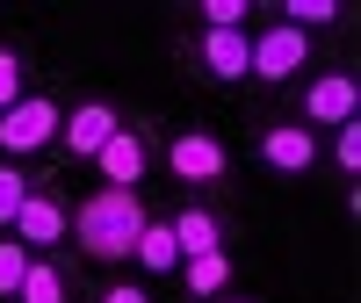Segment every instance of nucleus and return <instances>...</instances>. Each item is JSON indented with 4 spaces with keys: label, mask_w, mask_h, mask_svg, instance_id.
Returning a JSON list of instances; mask_svg holds the SVG:
<instances>
[{
    "label": "nucleus",
    "mask_w": 361,
    "mask_h": 303,
    "mask_svg": "<svg viewBox=\"0 0 361 303\" xmlns=\"http://www.w3.org/2000/svg\"><path fill=\"white\" fill-rule=\"evenodd\" d=\"M195 15H202V29H246L253 8H246V0H202Z\"/></svg>",
    "instance_id": "20"
},
{
    "label": "nucleus",
    "mask_w": 361,
    "mask_h": 303,
    "mask_svg": "<svg viewBox=\"0 0 361 303\" xmlns=\"http://www.w3.org/2000/svg\"><path fill=\"white\" fill-rule=\"evenodd\" d=\"M29 260H37V253H29L15 231L0 238V296H8V303H15V289H22V275H29Z\"/></svg>",
    "instance_id": "17"
},
{
    "label": "nucleus",
    "mask_w": 361,
    "mask_h": 303,
    "mask_svg": "<svg viewBox=\"0 0 361 303\" xmlns=\"http://www.w3.org/2000/svg\"><path fill=\"white\" fill-rule=\"evenodd\" d=\"M73 246L87 260H130L137 231H145V195L137 188H94L80 209H73Z\"/></svg>",
    "instance_id": "1"
},
{
    "label": "nucleus",
    "mask_w": 361,
    "mask_h": 303,
    "mask_svg": "<svg viewBox=\"0 0 361 303\" xmlns=\"http://www.w3.org/2000/svg\"><path fill=\"white\" fill-rule=\"evenodd\" d=\"M180 282H188V296L217 303L231 289V253H188V260H180Z\"/></svg>",
    "instance_id": "13"
},
{
    "label": "nucleus",
    "mask_w": 361,
    "mask_h": 303,
    "mask_svg": "<svg viewBox=\"0 0 361 303\" xmlns=\"http://www.w3.org/2000/svg\"><path fill=\"white\" fill-rule=\"evenodd\" d=\"M333 166H340V173H361V116L333 130Z\"/></svg>",
    "instance_id": "19"
},
{
    "label": "nucleus",
    "mask_w": 361,
    "mask_h": 303,
    "mask_svg": "<svg viewBox=\"0 0 361 303\" xmlns=\"http://www.w3.org/2000/svg\"><path fill=\"white\" fill-rule=\"evenodd\" d=\"M260 166H267V173H311V166H318V130H304L296 116L260 123Z\"/></svg>",
    "instance_id": "6"
},
{
    "label": "nucleus",
    "mask_w": 361,
    "mask_h": 303,
    "mask_svg": "<svg viewBox=\"0 0 361 303\" xmlns=\"http://www.w3.org/2000/svg\"><path fill=\"white\" fill-rule=\"evenodd\" d=\"M166 173L180 180V188H217V180L231 173V152L217 130H173L166 137Z\"/></svg>",
    "instance_id": "4"
},
{
    "label": "nucleus",
    "mask_w": 361,
    "mask_h": 303,
    "mask_svg": "<svg viewBox=\"0 0 361 303\" xmlns=\"http://www.w3.org/2000/svg\"><path fill=\"white\" fill-rule=\"evenodd\" d=\"M123 130V116H116V101H73V116L58 123V144H66V159H94V152Z\"/></svg>",
    "instance_id": "9"
},
{
    "label": "nucleus",
    "mask_w": 361,
    "mask_h": 303,
    "mask_svg": "<svg viewBox=\"0 0 361 303\" xmlns=\"http://www.w3.org/2000/svg\"><path fill=\"white\" fill-rule=\"evenodd\" d=\"M188 58L202 66V80H246V58H253V44H246V29H202V37L188 44Z\"/></svg>",
    "instance_id": "10"
},
{
    "label": "nucleus",
    "mask_w": 361,
    "mask_h": 303,
    "mask_svg": "<svg viewBox=\"0 0 361 303\" xmlns=\"http://www.w3.org/2000/svg\"><path fill=\"white\" fill-rule=\"evenodd\" d=\"M94 303H152V296H145V289H137V282H109V289H102V296H94Z\"/></svg>",
    "instance_id": "21"
},
{
    "label": "nucleus",
    "mask_w": 361,
    "mask_h": 303,
    "mask_svg": "<svg viewBox=\"0 0 361 303\" xmlns=\"http://www.w3.org/2000/svg\"><path fill=\"white\" fill-rule=\"evenodd\" d=\"M361 116V80L354 73H318L304 80V109H296V123L304 130H340Z\"/></svg>",
    "instance_id": "5"
},
{
    "label": "nucleus",
    "mask_w": 361,
    "mask_h": 303,
    "mask_svg": "<svg viewBox=\"0 0 361 303\" xmlns=\"http://www.w3.org/2000/svg\"><path fill=\"white\" fill-rule=\"evenodd\" d=\"M217 303H246V296H217Z\"/></svg>",
    "instance_id": "22"
},
{
    "label": "nucleus",
    "mask_w": 361,
    "mask_h": 303,
    "mask_svg": "<svg viewBox=\"0 0 361 303\" xmlns=\"http://www.w3.org/2000/svg\"><path fill=\"white\" fill-rule=\"evenodd\" d=\"M22 94H29V58L15 44H0V109H15Z\"/></svg>",
    "instance_id": "16"
},
{
    "label": "nucleus",
    "mask_w": 361,
    "mask_h": 303,
    "mask_svg": "<svg viewBox=\"0 0 361 303\" xmlns=\"http://www.w3.org/2000/svg\"><path fill=\"white\" fill-rule=\"evenodd\" d=\"M66 224H73V209H66V195H58V188H29L8 231L22 238L29 253H44V246H58V238H66Z\"/></svg>",
    "instance_id": "7"
},
{
    "label": "nucleus",
    "mask_w": 361,
    "mask_h": 303,
    "mask_svg": "<svg viewBox=\"0 0 361 303\" xmlns=\"http://www.w3.org/2000/svg\"><path fill=\"white\" fill-rule=\"evenodd\" d=\"M130 260L145 267V275H173V267H180V246H173V224H166V217H145V231H137Z\"/></svg>",
    "instance_id": "12"
},
{
    "label": "nucleus",
    "mask_w": 361,
    "mask_h": 303,
    "mask_svg": "<svg viewBox=\"0 0 361 303\" xmlns=\"http://www.w3.org/2000/svg\"><path fill=\"white\" fill-rule=\"evenodd\" d=\"M166 224H173L180 260H188V253H224V238H231V224H224V209H217V202H180Z\"/></svg>",
    "instance_id": "11"
},
{
    "label": "nucleus",
    "mask_w": 361,
    "mask_h": 303,
    "mask_svg": "<svg viewBox=\"0 0 361 303\" xmlns=\"http://www.w3.org/2000/svg\"><path fill=\"white\" fill-rule=\"evenodd\" d=\"M37 188V180H29L15 159H0V224H15V209H22V195Z\"/></svg>",
    "instance_id": "18"
},
{
    "label": "nucleus",
    "mask_w": 361,
    "mask_h": 303,
    "mask_svg": "<svg viewBox=\"0 0 361 303\" xmlns=\"http://www.w3.org/2000/svg\"><path fill=\"white\" fill-rule=\"evenodd\" d=\"M289 29H304V37H311V29H333L347 8H340V0H282V8H275Z\"/></svg>",
    "instance_id": "15"
},
{
    "label": "nucleus",
    "mask_w": 361,
    "mask_h": 303,
    "mask_svg": "<svg viewBox=\"0 0 361 303\" xmlns=\"http://www.w3.org/2000/svg\"><path fill=\"white\" fill-rule=\"evenodd\" d=\"M94 166H102V188H137V180L152 173V137H145L137 123H123V130L94 152Z\"/></svg>",
    "instance_id": "8"
},
{
    "label": "nucleus",
    "mask_w": 361,
    "mask_h": 303,
    "mask_svg": "<svg viewBox=\"0 0 361 303\" xmlns=\"http://www.w3.org/2000/svg\"><path fill=\"white\" fill-rule=\"evenodd\" d=\"M73 296V282H66V267L58 260H29V275H22V289H15V303H66Z\"/></svg>",
    "instance_id": "14"
},
{
    "label": "nucleus",
    "mask_w": 361,
    "mask_h": 303,
    "mask_svg": "<svg viewBox=\"0 0 361 303\" xmlns=\"http://www.w3.org/2000/svg\"><path fill=\"white\" fill-rule=\"evenodd\" d=\"M58 123H66V109H58V94H22L15 109H0V152L22 166L29 152L58 144Z\"/></svg>",
    "instance_id": "3"
},
{
    "label": "nucleus",
    "mask_w": 361,
    "mask_h": 303,
    "mask_svg": "<svg viewBox=\"0 0 361 303\" xmlns=\"http://www.w3.org/2000/svg\"><path fill=\"white\" fill-rule=\"evenodd\" d=\"M246 44H253L246 80H260V87H289V80H304V73H311V37H304V29H289V22L253 29Z\"/></svg>",
    "instance_id": "2"
}]
</instances>
